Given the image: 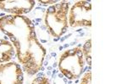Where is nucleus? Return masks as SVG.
<instances>
[{
  "instance_id": "f257e3e1",
  "label": "nucleus",
  "mask_w": 127,
  "mask_h": 84,
  "mask_svg": "<svg viewBox=\"0 0 127 84\" xmlns=\"http://www.w3.org/2000/svg\"><path fill=\"white\" fill-rule=\"evenodd\" d=\"M0 30L13 43L24 71L29 75L36 74L42 68L46 49L38 41L31 19L21 15H5L0 18Z\"/></svg>"
},
{
  "instance_id": "f03ea898",
  "label": "nucleus",
  "mask_w": 127,
  "mask_h": 84,
  "mask_svg": "<svg viewBox=\"0 0 127 84\" xmlns=\"http://www.w3.org/2000/svg\"><path fill=\"white\" fill-rule=\"evenodd\" d=\"M69 3L60 2L59 3L50 6L46 12L45 24L48 32L54 37L59 39L67 31Z\"/></svg>"
},
{
  "instance_id": "7ed1b4c3",
  "label": "nucleus",
  "mask_w": 127,
  "mask_h": 84,
  "mask_svg": "<svg viewBox=\"0 0 127 84\" xmlns=\"http://www.w3.org/2000/svg\"><path fill=\"white\" fill-rule=\"evenodd\" d=\"M85 57L82 47L78 46L70 50H67L60 56L59 68L61 73L69 80L80 78L84 71Z\"/></svg>"
},
{
  "instance_id": "20e7f679",
  "label": "nucleus",
  "mask_w": 127,
  "mask_h": 84,
  "mask_svg": "<svg viewBox=\"0 0 127 84\" xmlns=\"http://www.w3.org/2000/svg\"><path fill=\"white\" fill-rule=\"evenodd\" d=\"M69 24L73 28L92 25V4L87 1H78L69 10Z\"/></svg>"
},
{
  "instance_id": "39448f33",
  "label": "nucleus",
  "mask_w": 127,
  "mask_h": 84,
  "mask_svg": "<svg viewBox=\"0 0 127 84\" xmlns=\"http://www.w3.org/2000/svg\"><path fill=\"white\" fill-rule=\"evenodd\" d=\"M23 71L15 62L0 63V84H23Z\"/></svg>"
},
{
  "instance_id": "423d86ee",
  "label": "nucleus",
  "mask_w": 127,
  "mask_h": 84,
  "mask_svg": "<svg viewBox=\"0 0 127 84\" xmlns=\"http://www.w3.org/2000/svg\"><path fill=\"white\" fill-rule=\"evenodd\" d=\"M36 2L32 0H19V1H0V9L7 13L20 15L27 14L33 9Z\"/></svg>"
},
{
  "instance_id": "0eeeda50",
  "label": "nucleus",
  "mask_w": 127,
  "mask_h": 84,
  "mask_svg": "<svg viewBox=\"0 0 127 84\" xmlns=\"http://www.w3.org/2000/svg\"><path fill=\"white\" fill-rule=\"evenodd\" d=\"M15 54V49L10 42L0 39V63L8 62Z\"/></svg>"
},
{
  "instance_id": "6e6552de",
  "label": "nucleus",
  "mask_w": 127,
  "mask_h": 84,
  "mask_svg": "<svg viewBox=\"0 0 127 84\" xmlns=\"http://www.w3.org/2000/svg\"><path fill=\"white\" fill-rule=\"evenodd\" d=\"M82 52L84 55V57L86 59V61L89 66V67H91L92 66V40L91 39L88 40L87 42L84 44L82 46Z\"/></svg>"
},
{
  "instance_id": "1a4fd4ad",
  "label": "nucleus",
  "mask_w": 127,
  "mask_h": 84,
  "mask_svg": "<svg viewBox=\"0 0 127 84\" xmlns=\"http://www.w3.org/2000/svg\"><path fill=\"white\" fill-rule=\"evenodd\" d=\"M80 84H92V71H91V70H88L87 72L84 74L83 77H81Z\"/></svg>"
},
{
  "instance_id": "9d476101",
  "label": "nucleus",
  "mask_w": 127,
  "mask_h": 84,
  "mask_svg": "<svg viewBox=\"0 0 127 84\" xmlns=\"http://www.w3.org/2000/svg\"><path fill=\"white\" fill-rule=\"evenodd\" d=\"M32 84H50V82H49V80L47 77H36L32 82Z\"/></svg>"
}]
</instances>
